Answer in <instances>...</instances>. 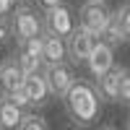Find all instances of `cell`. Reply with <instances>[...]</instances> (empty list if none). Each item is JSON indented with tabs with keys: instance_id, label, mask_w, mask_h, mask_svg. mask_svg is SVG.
<instances>
[{
	"instance_id": "obj_6",
	"label": "cell",
	"mask_w": 130,
	"mask_h": 130,
	"mask_svg": "<svg viewBox=\"0 0 130 130\" xmlns=\"http://www.w3.org/2000/svg\"><path fill=\"white\" fill-rule=\"evenodd\" d=\"M83 65H86V70H89V75H91V78H96V81H99L104 73H109V70L115 68V47L109 44V42L99 39V42L94 44V50H91L89 60H86Z\"/></svg>"
},
{
	"instance_id": "obj_23",
	"label": "cell",
	"mask_w": 130,
	"mask_h": 130,
	"mask_svg": "<svg viewBox=\"0 0 130 130\" xmlns=\"http://www.w3.org/2000/svg\"><path fill=\"white\" fill-rule=\"evenodd\" d=\"M0 130H3V125H0Z\"/></svg>"
},
{
	"instance_id": "obj_14",
	"label": "cell",
	"mask_w": 130,
	"mask_h": 130,
	"mask_svg": "<svg viewBox=\"0 0 130 130\" xmlns=\"http://www.w3.org/2000/svg\"><path fill=\"white\" fill-rule=\"evenodd\" d=\"M102 39H104V42H109L112 47H117V44H122V42H125V37H122V29H120V21H117V16H112V21H109V26H107V31L102 34Z\"/></svg>"
},
{
	"instance_id": "obj_8",
	"label": "cell",
	"mask_w": 130,
	"mask_h": 130,
	"mask_svg": "<svg viewBox=\"0 0 130 130\" xmlns=\"http://www.w3.org/2000/svg\"><path fill=\"white\" fill-rule=\"evenodd\" d=\"M24 94H26V99H29V109H42V107H47V102H50V96H52V91H50V83H47V78H44V73H29L26 78H24Z\"/></svg>"
},
{
	"instance_id": "obj_13",
	"label": "cell",
	"mask_w": 130,
	"mask_h": 130,
	"mask_svg": "<svg viewBox=\"0 0 130 130\" xmlns=\"http://www.w3.org/2000/svg\"><path fill=\"white\" fill-rule=\"evenodd\" d=\"M18 130H50V125H47V120H44L42 115L26 112L24 120H21V125H18Z\"/></svg>"
},
{
	"instance_id": "obj_15",
	"label": "cell",
	"mask_w": 130,
	"mask_h": 130,
	"mask_svg": "<svg viewBox=\"0 0 130 130\" xmlns=\"http://www.w3.org/2000/svg\"><path fill=\"white\" fill-rule=\"evenodd\" d=\"M115 16H117V21H120V29H122L125 42H130V3L120 5V8L115 10Z\"/></svg>"
},
{
	"instance_id": "obj_1",
	"label": "cell",
	"mask_w": 130,
	"mask_h": 130,
	"mask_svg": "<svg viewBox=\"0 0 130 130\" xmlns=\"http://www.w3.org/2000/svg\"><path fill=\"white\" fill-rule=\"evenodd\" d=\"M62 104L70 122L75 125H91L102 115V96L96 91V83L89 81H75L73 89L62 96Z\"/></svg>"
},
{
	"instance_id": "obj_19",
	"label": "cell",
	"mask_w": 130,
	"mask_h": 130,
	"mask_svg": "<svg viewBox=\"0 0 130 130\" xmlns=\"http://www.w3.org/2000/svg\"><path fill=\"white\" fill-rule=\"evenodd\" d=\"M16 8V0H0V18L10 16V10Z\"/></svg>"
},
{
	"instance_id": "obj_2",
	"label": "cell",
	"mask_w": 130,
	"mask_h": 130,
	"mask_svg": "<svg viewBox=\"0 0 130 130\" xmlns=\"http://www.w3.org/2000/svg\"><path fill=\"white\" fill-rule=\"evenodd\" d=\"M8 21H10V31H13L16 42H24L29 37L44 34V13H39L37 8H31L26 3H21V5H16L10 10Z\"/></svg>"
},
{
	"instance_id": "obj_12",
	"label": "cell",
	"mask_w": 130,
	"mask_h": 130,
	"mask_svg": "<svg viewBox=\"0 0 130 130\" xmlns=\"http://www.w3.org/2000/svg\"><path fill=\"white\" fill-rule=\"evenodd\" d=\"M42 60H44V65H55V62L68 60V47H65V39H62V37H57V34H50V31H44Z\"/></svg>"
},
{
	"instance_id": "obj_7",
	"label": "cell",
	"mask_w": 130,
	"mask_h": 130,
	"mask_svg": "<svg viewBox=\"0 0 130 130\" xmlns=\"http://www.w3.org/2000/svg\"><path fill=\"white\" fill-rule=\"evenodd\" d=\"M75 29V16H73V8L60 3L57 8H50L44 10V31L50 34H57V37H70V31Z\"/></svg>"
},
{
	"instance_id": "obj_5",
	"label": "cell",
	"mask_w": 130,
	"mask_h": 130,
	"mask_svg": "<svg viewBox=\"0 0 130 130\" xmlns=\"http://www.w3.org/2000/svg\"><path fill=\"white\" fill-rule=\"evenodd\" d=\"M99 42V37L91 34V31H86L83 26H75L70 31V37H65V47H68V60L73 65H83L89 60L94 44Z\"/></svg>"
},
{
	"instance_id": "obj_16",
	"label": "cell",
	"mask_w": 130,
	"mask_h": 130,
	"mask_svg": "<svg viewBox=\"0 0 130 130\" xmlns=\"http://www.w3.org/2000/svg\"><path fill=\"white\" fill-rule=\"evenodd\" d=\"M120 104H130V70L125 68L122 81H120Z\"/></svg>"
},
{
	"instance_id": "obj_4",
	"label": "cell",
	"mask_w": 130,
	"mask_h": 130,
	"mask_svg": "<svg viewBox=\"0 0 130 130\" xmlns=\"http://www.w3.org/2000/svg\"><path fill=\"white\" fill-rule=\"evenodd\" d=\"M42 73H44V78L50 83L52 96H57V99H62V96L73 89V83L78 81V78H75V65L68 62V60L55 62V65H44Z\"/></svg>"
},
{
	"instance_id": "obj_9",
	"label": "cell",
	"mask_w": 130,
	"mask_h": 130,
	"mask_svg": "<svg viewBox=\"0 0 130 130\" xmlns=\"http://www.w3.org/2000/svg\"><path fill=\"white\" fill-rule=\"evenodd\" d=\"M26 73L18 68L16 57H8L0 62V94H16L21 86H24Z\"/></svg>"
},
{
	"instance_id": "obj_20",
	"label": "cell",
	"mask_w": 130,
	"mask_h": 130,
	"mask_svg": "<svg viewBox=\"0 0 130 130\" xmlns=\"http://www.w3.org/2000/svg\"><path fill=\"white\" fill-rule=\"evenodd\" d=\"M102 130H115V127H112V125H107V127H102Z\"/></svg>"
},
{
	"instance_id": "obj_22",
	"label": "cell",
	"mask_w": 130,
	"mask_h": 130,
	"mask_svg": "<svg viewBox=\"0 0 130 130\" xmlns=\"http://www.w3.org/2000/svg\"><path fill=\"white\" fill-rule=\"evenodd\" d=\"M21 3H29V0H21Z\"/></svg>"
},
{
	"instance_id": "obj_3",
	"label": "cell",
	"mask_w": 130,
	"mask_h": 130,
	"mask_svg": "<svg viewBox=\"0 0 130 130\" xmlns=\"http://www.w3.org/2000/svg\"><path fill=\"white\" fill-rule=\"evenodd\" d=\"M112 16H115V10L107 5V0H86L78 8V26H83L86 31H91V34H96L102 39Z\"/></svg>"
},
{
	"instance_id": "obj_11",
	"label": "cell",
	"mask_w": 130,
	"mask_h": 130,
	"mask_svg": "<svg viewBox=\"0 0 130 130\" xmlns=\"http://www.w3.org/2000/svg\"><path fill=\"white\" fill-rule=\"evenodd\" d=\"M125 68H115L109 73H104L99 81H96V91H99L102 102H120V81H122Z\"/></svg>"
},
{
	"instance_id": "obj_18",
	"label": "cell",
	"mask_w": 130,
	"mask_h": 130,
	"mask_svg": "<svg viewBox=\"0 0 130 130\" xmlns=\"http://www.w3.org/2000/svg\"><path fill=\"white\" fill-rule=\"evenodd\" d=\"M37 3V8L42 10V13H44V10H50V8H57L60 3H65V0H34Z\"/></svg>"
},
{
	"instance_id": "obj_17",
	"label": "cell",
	"mask_w": 130,
	"mask_h": 130,
	"mask_svg": "<svg viewBox=\"0 0 130 130\" xmlns=\"http://www.w3.org/2000/svg\"><path fill=\"white\" fill-rule=\"evenodd\" d=\"M10 37H13V31H10V21H8V16H5V18H0V47L8 44Z\"/></svg>"
},
{
	"instance_id": "obj_10",
	"label": "cell",
	"mask_w": 130,
	"mask_h": 130,
	"mask_svg": "<svg viewBox=\"0 0 130 130\" xmlns=\"http://www.w3.org/2000/svg\"><path fill=\"white\" fill-rule=\"evenodd\" d=\"M24 115H26V109L21 104H16V99L10 94L0 96V125H3V130H18Z\"/></svg>"
},
{
	"instance_id": "obj_21",
	"label": "cell",
	"mask_w": 130,
	"mask_h": 130,
	"mask_svg": "<svg viewBox=\"0 0 130 130\" xmlns=\"http://www.w3.org/2000/svg\"><path fill=\"white\" fill-rule=\"evenodd\" d=\"M125 130H130V117H127V127H125Z\"/></svg>"
}]
</instances>
